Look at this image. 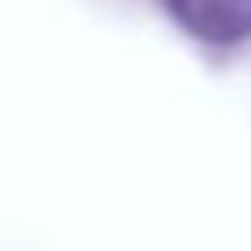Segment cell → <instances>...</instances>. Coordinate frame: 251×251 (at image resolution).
<instances>
[{
	"mask_svg": "<svg viewBox=\"0 0 251 251\" xmlns=\"http://www.w3.org/2000/svg\"><path fill=\"white\" fill-rule=\"evenodd\" d=\"M163 9L209 47H237L251 37V0H163Z\"/></svg>",
	"mask_w": 251,
	"mask_h": 251,
	"instance_id": "1",
	"label": "cell"
}]
</instances>
